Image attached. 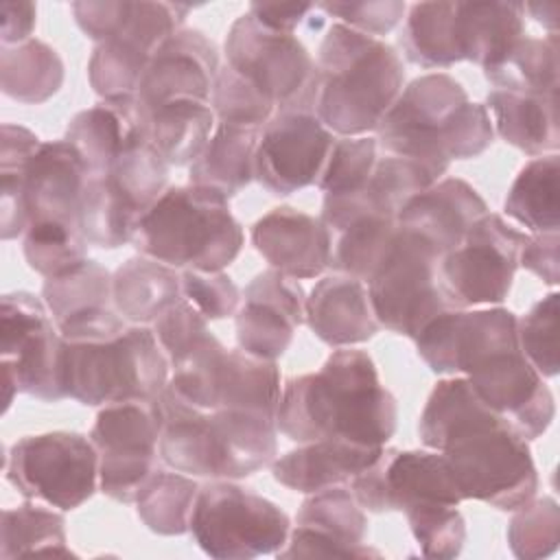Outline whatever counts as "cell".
Wrapping results in <instances>:
<instances>
[{"label": "cell", "instance_id": "1", "mask_svg": "<svg viewBox=\"0 0 560 560\" xmlns=\"http://www.w3.org/2000/svg\"><path fill=\"white\" fill-rule=\"evenodd\" d=\"M413 341L431 372L464 374L475 394L508 418L527 442L551 427L553 394L521 352L516 315L510 308L446 311Z\"/></svg>", "mask_w": 560, "mask_h": 560}, {"label": "cell", "instance_id": "2", "mask_svg": "<svg viewBox=\"0 0 560 560\" xmlns=\"http://www.w3.org/2000/svg\"><path fill=\"white\" fill-rule=\"evenodd\" d=\"M420 442L440 451L464 499L514 512L534 499L538 472L523 433L464 376L440 381L420 413Z\"/></svg>", "mask_w": 560, "mask_h": 560}, {"label": "cell", "instance_id": "3", "mask_svg": "<svg viewBox=\"0 0 560 560\" xmlns=\"http://www.w3.org/2000/svg\"><path fill=\"white\" fill-rule=\"evenodd\" d=\"M398 424V405L378 381L365 350L337 348L317 372L291 376L276 411L278 431L291 442L346 440L383 448Z\"/></svg>", "mask_w": 560, "mask_h": 560}, {"label": "cell", "instance_id": "4", "mask_svg": "<svg viewBox=\"0 0 560 560\" xmlns=\"http://www.w3.org/2000/svg\"><path fill=\"white\" fill-rule=\"evenodd\" d=\"M492 138L486 105L472 103L446 72H431L405 85L376 127V144L385 155L420 164L435 182L453 160L479 158Z\"/></svg>", "mask_w": 560, "mask_h": 560}, {"label": "cell", "instance_id": "5", "mask_svg": "<svg viewBox=\"0 0 560 560\" xmlns=\"http://www.w3.org/2000/svg\"><path fill=\"white\" fill-rule=\"evenodd\" d=\"M405 88V66L387 42L335 22L315 59V114L339 136L376 131Z\"/></svg>", "mask_w": 560, "mask_h": 560}, {"label": "cell", "instance_id": "6", "mask_svg": "<svg viewBox=\"0 0 560 560\" xmlns=\"http://www.w3.org/2000/svg\"><path fill=\"white\" fill-rule=\"evenodd\" d=\"M160 459L201 479H241L278 455L276 418L243 409H199L168 387L160 394Z\"/></svg>", "mask_w": 560, "mask_h": 560}, {"label": "cell", "instance_id": "7", "mask_svg": "<svg viewBox=\"0 0 560 560\" xmlns=\"http://www.w3.org/2000/svg\"><path fill=\"white\" fill-rule=\"evenodd\" d=\"M133 247L175 269L223 271L243 249L245 234L228 197L203 186H171L147 208Z\"/></svg>", "mask_w": 560, "mask_h": 560}, {"label": "cell", "instance_id": "8", "mask_svg": "<svg viewBox=\"0 0 560 560\" xmlns=\"http://www.w3.org/2000/svg\"><path fill=\"white\" fill-rule=\"evenodd\" d=\"M168 368L155 332L142 324L98 341L63 339V392L88 407L155 400L168 385Z\"/></svg>", "mask_w": 560, "mask_h": 560}, {"label": "cell", "instance_id": "9", "mask_svg": "<svg viewBox=\"0 0 560 560\" xmlns=\"http://www.w3.org/2000/svg\"><path fill=\"white\" fill-rule=\"evenodd\" d=\"M188 532L210 558L245 560L276 556L287 545L291 523L282 508L249 488L210 479L199 486Z\"/></svg>", "mask_w": 560, "mask_h": 560}, {"label": "cell", "instance_id": "10", "mask_svg": "<svg viewBox=\"0 0 560 560\" xmlns=\"http://www.w3.org/2000/svg\"><path fill=\"white\" fill-rule=\"evenodd\" d=\"M440 258L429 241L398 225L389 252L368 282L378 326L416 339L431 319L457 311L440 284Z\"/></svg>", "mask_w": 560, "mask_h": 560}, {"label": "cell", "instance_id": "11", "mask_svg": "<svg viewBox=\"0 0 560 560\" xmlns=\"http://www.w3.org/2000/svg\"><path fill=\"white\" fill-rule=\"evenodd\" d=\"M61 352L63 339L44 300L28 291L4 293L0 311L4 411L18 392L44 402L66 398Z\"/></svg>", "mask_w": 560, "mask_h": 560}, {"label": "cell", "instance_id": "12", "mask_svg": "<svg viewBox=\"0 0 560 560\" xmlns=\"http://www.w3.org/2000/svg\"><path fill=\"white\" fill-rule=\"evenodd\" d=\"M4 477L24 499L70 512L96 492L98 453L74 431L24 435L4 455Z\"/></svg>", "mask_w": 560, "mask_h": 560}, {"label": "cell", "instance_id": "13", "mask_svg": "<svg viewBox=\"0 0 560 560\" xmlns=\"http://www.w3.org/2000/svg\"><path fill=\"white\" fill-rule=\"evenodd\" d=\"M529 234L512 228L501 214L479 217L462 243L440 258V284L455 308L501 304L514 282L518 256Z\"/></svg>", "mask_w": 560, "mask_h": 560}, {"label": "cell", "instance_id": "14", "mask_svg": "<svg viewBox=\"0 0 560 560\" xmlns=\"http://www.w3.org/2000/svg\"><path fill=\"white\" fill-rule=\"evenodd\" d=\"M164 416L155 400L101 407L90 440L98 453V488L114 501L133 503L140 486L158 468Z\"/></svg>", "mask_w": 560, "mask_h": 560}, {"label": "cell", "instance_id": "15", "mask_svg": "<svg viewBox=\"0 0 560 560\" xmlns=\"http://www.w3.org/2000/svg\"><path fill=\"white\" fill-rule=\"evenodd\" d=\"M315 83L298 101L278 107L260 129L254 153V179L284 197L317 184L335 136L315 114Z\"/></svg>", "mask_w": 560, "mask_h": 560}, {"label": "cell", "instance_id": "16", "mask_svg": "<svg viewBox=\"0 0 560 560\" xmlns=\"http://www.w3.org/2000/svg\"><path fill=\"white\" fill-rule=\"evenodd\" d=\"M357 503L372 512H413L435 505L457 508L464 497L440 451L385 448L350 479Z\"/></svg>", "mask_w": 560, "mask_h": 560}, {"label": "cell", "instance_id": "17", "mask_svg": "<svg viewBox=\"0 0 560 560\" xmlns=\"http://www.w3.org/2000/svg\"><path fill=\"white\" fill-rule=\"evenodd\" d=\"M228 66L269 98L276 109L304 96L315 83V59L289 33H276L249 13L236 18L225 37Z\"/></svg>", "mask_w": 560, "mask_h": 560}, {"label": "cell", "instance_id": "18", "mask_svg": "<svg viewBox=\"0 0 560 560\" xmlns=\"http://www.w3.org/2000/svg\"><path fill=\"white\" fill-rule=\"evenodd\" d=\"M368 516L346 486L308 494L278 558H378L368 542Z\"/></svg>", "mask_w": 560, "mask_h": 560}, {"label": "cell", "instance_id": "19", "mask_svg": "<svg viewBox=\"0 0 560 560\" xmlns=\"http://www.w3.org/2000/svg\"><path fill=\"white\" fill-rule=\"evenodd\" d=\"M306 322V293L295 278L265 269L243 291L234 315L236 343L243 352L276 361L291 346L293 332Z\"/></svg>", "mask_w": 560, "mask_h": 560}, {"label": "cell", "instance_id": "20", "mask_svg": "<svg viewBox=\"0 0 560 560\" xmlns=\"http://www.w3.org/2000/svg\"><path fill=\"white\" fill-rule=\"evenodd\" d=\"M42 300L66 341L109 339L129 326L114 306L112 273L92 258L61 276L46 278Z\"/></svg>", "mask_w": 560, "mask_h": 560}, {"label": "cell", "instance_id": "21", "mask_svg": "<svg viewBox=\"0 0 560 560\" xmlns=\"http://www.w3.org/2000/svg\"><path fill=\"white\" fill-rule=\"evenodd\" d=\"M217 46L197 28H179L151 55L136 92L142 114L171 101L210 103L219 72Z\"/></svg>", "mask_w": 560, "mask_h": 560}, {"label": "cell", "instance_id": "22", "mask_svg": "<svg viewBox=\"0 0 560 560\" xmlns=\"http://www.w3.org/2000/svg\"><path fill=\"white\" fill-rule=\"evenodd\" d=\"M252 243L271 269L295 278H315L330 262L326 225L291 206H278L252 225Z\"/></svg>", "mask_w": 560, "mask_h": 560}, {"label": "cell", "instance_id": "23", "mask_svg": "<svg viewBox=\"0 0 560 560\" xmlns=\"http://www.w3.org/2000/svg\"><path fill=\"white\" fill-rule=\"evenodd\" d=\"M488 210L481 195L459 177H444L413 195L398 212V225L429 241L442 256L455 249L468 228Z\"/></svg>", "mask_w": 560, "mask_h": 560}, {"label": "cell", "instance_id": "24", "mask_svg": "<svg viewBox=\"0 0 560 560\" xmlns=\"http://www.w3.org/2000/svg\"><path fill=\"white\" fill-rule=\"evenodd\" d=\"M90 168L66 140L42 142L26 168V212L31 221L77 223Z\"/></svg>", "mask_w": 560, "mask_h": 560}, {"label": "cell", "instance_id": "25", "mask_svg": "<svg viewBox=\"0 0 560 560\" xmlns=\"http://www.w3.org/2000/svg\"><path fill=\"white\" fill-rule=\"evenodd\" d=\"M306 324L319 341L332 348L363 343L378 332L368 284L343 276L322 278L306 295Z\"/></svg>", "mask_w": 560, "mask_h": 560}, {"label": "cell", "instance_id": "26", "mask_svg": "<svg viewBox=\"0 0 560 560\" xmlns=\"http://www.w3.org/2000/svg\"><path fill=\"white\" fill-rule=\"evenodd\" d=\"M381 451L383 448L326 438L298 444V448L276 455L269 466L273 479L284 488L313 494L348 483L354 475L368 468Z\"/></svg>", "mask_w": 560, "mask_h": 560}, {"label": "cell", "instance_id": "27", "mask_svg": "<svg viewBox=\"0 0 560 560\" xmlns=\"http://www.w3.org/2000/svg\"><path fill=\"white\" fill-rule=\"evenodd\" d=\"M142 138L136 98H105L79 112L63 136L79 151L92 175H105L114 160Z\"/></svg>", "mask_w": 560, "mask_h": 560}, {"label": "cell", "instance_id": "28", "mask_svg": "<svg viewBox=\"0 0 560 560\" xmlns=\"http://www.w3.org/2000/svg\"><path fill=\"white\" fill-rule=\"evenodd\" d=\"M486 103V109L492 112V129L499 133L501 140L532 158L558 153V92L518 94L505 90H490Z\"/></svg>", "mask_w": 560, "mask_h": 560}, {"label": "cell", "instance_id": "29", "mask_svg": "<svg viewBox=\"0 0 560 560\" xmlns=\"http://www.w3.org/2000/svg\"><path fill=\"white\" fill-rule=\"evenodd\" d=\"M525 35L523 2H455V42L462 61L483 70Z\"/></svg>", "mask_w": 560, "mask_h": 560}, {"label": "cell", "instance_id": "30", "mask_svg": "<svg viewBox=\"0 0 560 560\" xmlns=\"http://www.w3.org/2000/svg\"><path fill=\"white\" fill-rule=\"evenodd\" d=\"M116 311L131 324H153L182 295V273L144 254L125 260L112 273Z\"/></svg>", "mask_w": 560, "mask_h": 560}, {"label": "cell", "instance_id": "31", "mask_svg": "<svg viewBox=\"0 0 560 560\" xmlns=\"http://www.w3.org/2000/svg\"><path fill=\"white\" fill-rule=\"evenodd\" d=\"M280 370L276 361H265L236 350H225L212 378L210 409H243L276 418L280 405Z\"/></svg>", "mask_w": 560, "mask_h": 560}, {"label": "cell", "instance_id": "32", "mask_svg": "<svg viewBox=\"0 0 560 560\" xmlns=\"http://www.w3.org/2000/svg\"><path fill=\"white\" fill-rule=\"evenodd\" d=\"M140 118L147 142L168 166L192 164L217 127L210 103L201 101H171Z\"/></svg>", "mask_w": 560, "mask_h": 560}, {"label": "cell", "instance_id": "33", "mask_svg": "<svg viewBox=\"0 0 560 560\" xmlns=\"http://www.w3.org/2000/svg\"><path fill=\"white\" fill-rule=\"evenodd\" d=\"M258 138L260 129L217 122L208 144L190 164V184L217 190L228 199L238 195L254 179V153Z\"/></svg>", "mask_w": 560, "mask_h": 560}, {"label": "cell", "instance_id": "34", "mask_svg": "<svg viewBox=\"0 0 560 560\" xmlns=\"http://www.w3.org/2000/svg\"><path fill=\"white\" fill-rule=\"evenodd\" d=\"M560 158L547 153L527 162L512 182L503 210L534 234L558 232L560 225Z\"/></svg>", "mask_w": 560, "mask_h": 560}, {"label": "cell", "instance_id": "35", "mask_svg": "<svg viewBox=\"0 0 560 560\" xmlns=\"http://www.w3.org/2000/svg\"><path fill=\"white\" fill-rule=\"evenodd\" d=\"M63 83V61L57 50L39 39L2 46L0 88L24 105H39L52 98Z\"/></svg>", "mask_w": 560, "mask_h": 560}, {"label": "cell", "instance_id": "36", "mask_svg": "<svg viewBox=\"0 0 560 560\" xmlns=\"http://www.w3.org/2000/svg\"><path fill=\"white\" fill-rule=\"evenodd\" d=\"M140 214L136 203L107 175H90L77 225L90 245L116 249L131 243Z\"/></svg>", "mask_w": 560, "mask_h": 560}, {"label": "cell", "instance_id": "37", "mask_svg": "<svg viewBox=\"0 0 560 560\" xmlns=\"http://www.w3.org/2000/svg\"><path fill=\"white\" fill-rule=\"evenodd\" d=\"M558 33L545 37L523 35L512 50L486 68V79L494 90L518 94H553L558 92Z\"/></svg>", "mask_w": 560, "mask_h": 560}, {"label": "cell", "instance_id": "38", "mask_svg": "<svg viewBox=\"0 0 560 560\" xmlns=\"http://www.w3.org/2000/svg\"><path fill=\"white\" fill-rule=\"evenodd\" d=\"M400 50L420 68H448L459 59L455 42V2H416L409 7Z\"/></svg>", "mask_w": 560, "mask_h": 560}, {"label": "cell", "instance_id": "39", "mask_svg": "<svg viewBox=\"0 0 560 560\" xmlns=\"http://www.w3.org/2000/svg\"><path fill=\"white\" fill-rule=\"evenodd\" d=\"M199 492L197 477L179 470L155 468L136 494L140 521L160 536H179L190 527L192 505Z\"/></svg>", "mask_w": 560, "mask_h": 560}, {"label": "cell", "instance_id": "40", "mask_svg": "<svg viewBox=\"0 0 560 560\" xmlns=\"http://www.w3.org/2000/svg\"><path fill=\"white\" fill-rule=\"evenodd\" d=\"M42 140L26 127L4 122L0 140V234L2 241L22 236L28 228L26 168Z\"/></svg>", "mask_w": 560, "mask_h": 560}, {"label": "cell", "instance_id": "41", "mask_svg": "<svg viewBox=\"0 0 560 560\" xmlns=\"http://www.w3.org/2000/svg\"><path fill=\"white\" fill-rule=\"evenodd\" d=\"M35 553L74 556L68 547L63 514L33 503L4 508L0 525V558L13 560Z\"/></svg>", "mask_w": 560, "mask_h": 560}, {"label": "cell", "instance_id": "42", "mask_svg": "<svg viewBox=\"0 0 560 560\" xmlns=\"http://www.w3.org/2000/svg\"><path fill=\"white\" fill-rule=\"evenodd\" d=\"M88 245L79 225L70 221H31L22 234L24 258L44 278L61 276L88 260Z\"/></svg>", "mask_w": 560, "mask_h": 560}, {"label": "cell", "instance_id": "43", "mask_svg": "<svg viewBox=\"0 0 560 560\" xmlns=\"http://www.w3.org/2000/svg\"><path fill=\"white\" fill-rule=\"evenodd\" d=\"M149 59L151 52L122 39L96 44L88 63L90 85L103 101L136 98Z\"/></svg>", "mask_w": 560, "mask_h": 560}, {"label": "cell", "instance_id": "44", "mask_svg": "<svg viewBox=\"0 0 560 560\" xmlns=\"http://www.w3.org/2000/svg\"><path fill=\"white\" fill-rule=\"evenodd\" d=\"M140 212L151 208L168 188L166 160L142 138L127 147L105 173Z\"/></svg>", "mask_w": 560, "mask_h": 560}, {"label": "cell", "instance_id": "45", "mask_svg": "<svg viewBox=\"0 0 560 560\" xmlns=\"http://www.w3.org/2000/svg\"><path fill=\"white\" fill-rule=\"evenodd\" d=\"M210 107L219 125L262 129L276 114V105L238 77L228 63L219 68L212 83Z\"/></svg>", "mask_w": 560, "mask_h": 560}, {"label": "cell", "instance_id": "46", "mask_svg": "<svg viewBox=\"0 0 560 560\" xmlns=\"http://www.w3.org/2000/svg\"><path fill=\"white\" fill-rule=\"evenodd\" d=\"M560 540V508L551 497L532 499L508 525V542L516 558H545L556 551Z\"/></svg>", "mask_w": 560, "mask_h": 560}, {"label": "cell", "instance_id": "47", "mask_svg": "<svg viewBox=\"0 0 560 560\" xmlns=\"http://www.w3.org/2000/svg\"><path fill=\"white\" fill-rule=\"evenodd\" d=\"M376 138L370 136H341L328 153L317 188L324 195H343L359 190L376 166Z\"/></svg>", "mask_w": 560, "mask_h": 560}, {"label": "cell", "instance_id": "48", "mask_svg": "<svg viewBox=\"0 0 560 560\" xmlns=\"http://www.w3.org/2000/svg\"><path fill=\"white\" fill-rule=\"evenodd\" d=\"M558 300L551 291L516 319L521 352L542 378L558 374Z\"/></svg>", "mask_w": 560, "mask_h": 560}, {"label": "cell", "instance_id": "49", "mask_svg": "<svg viewBox=\"0 0 560 560\" xmlns=\"http://www.w3.org/2000/svg\"><path fill=\"white\" fill-rule=\"evenodd\" d=\"M409 529L427 558H455L466 542V521L453 505H435L407 512Z\"/></svg>", "mask_w": 560, "mask_h": 560}, {"label": "cell", "instance_id": "50", "mask_svg": "<svg viewBox=\"0 0 560 560\" xmlns=\"http://www.w3.org/2000/svg\"><path fill=\"white\" fill-rule=\"evenodd\" d=\"M182 295L206 319H225L236 315L241 306V291L223 271H182Z\"/></svg>", "mask_w": 560, "mask_h": 560}, {"label": "cell", "instance_id": "51", "mask_svg": "<svg viewBox=\"0 0 560 560\" xmlns=\"http://www.w3.org/2000/svg\"><path fill=\"white\" fill-rule=\"evenodd\" d=\"M153 332L168 357V363L173 365L184 354H188L208 332V319L188 302L179 300L171 308H166L155 322Z\"/></svg>", "mask_w": 560, "mask_h": 560}, {"label": "cell", "instance_id": "52", "mask_svg": "<svg viewBox=\"0 0 560 560\" xmlns=\"http://www.w3.org/2000/svg\"><path fill=\"white\" fill-rule=\"evenodd\" d=\"M315 9L332 15L339 20V24L354 28L363 35L383 37L389 31H394L405 11L407 4L400 0H365V2H317Z\"/></svg>", "mask_w": 560, "mask_h": 560}, {"label": "cell", "instance_id": "53", "mask_svg": "<svg viewBox=\"0 0 560 560\" xmlns=\"http://www.w3.org/2000/svg\"><path fill=\"white\" fill-rule=\"evenodd\" d=\"M518 267H525L534 276H538L545 284L553 287L560 280V236L558 232H542L527 236Z\"/></svg>", "mask_w": 560, "mask_h": 560}, {"label": "cell", "instance_id": "54", "mask_svg": "<svg viewBox=\"0 0 560 560\" xmlns=\"http://www.w3.org/2000/svg\"><path fill=\"white\" fill-rule=\"evenodd\" d=\"M311 11H315L313 2H252L247 13L276 33L293 35Z\"/></svg>", "mask_w": 560, "mask_h": 560}, {"label": "cell", "instance_id": "55", "mask_svg": "<svg viewBox=\"0 0 560 560\" xmlns=\"http://www.w3.org/2000/svg\"><path fill=\"white\" fill-rule=\"evenodd\" d=\"M2 46H15L31 39L37 22V7L33 2H2Z\"/></svg>", "mask_w": 560, "mask_h": 560}, {"label": "cell", "instance_id": "56", "mask_svg": "<svg viewBox=\"0 0 560 560\" xmlns=\"http://www.w3.org/2000/svg\"><path fill=\"white\" fill-rule=\"evenodd\" d=\"M523 9L538 24H542L549 33H558V13H560V4L558 2H525Z\"/></svg>", "mask_w": 560, "mask_h": 560}]
</instances>
